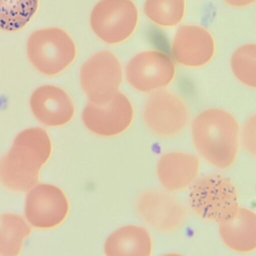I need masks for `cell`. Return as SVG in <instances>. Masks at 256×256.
Returning <instances> with one entry per match:
<instances>
[{
  "mask_svg": "<svg viewBox=\"0 0 256 256\" xmlns=\"http://www.w3.org/2000/svg\"><path fill=\"white\" fill-rule=\"evenodd\" d=\"M214 52L212 38L202 28L185 26L177 31L172 44V52L180 64L190 67L202 66L210 60Z\"/></svg>",
  "mask_w": 256,
  "mask_h": 256,
  "instance_id": "obj_13",
  "label": "cell"
},
{
  "mask_svg": "<svg viewBox=\"0 0 256 256\" xmlns=\"http://www.w3.org/2000/svg\"><path fill=\"white\" fill-rule=\"evenodd\" d=\"M239 142L244 150L250 156H255L256 148V116L250 118L245 122L242 131H240Z\"/></svg>",
  "mask_w": 256,
  "mask_h": 256,
  "instance_id": "obj_21",
  "label": "cell"
},
{
  "mask_svg": "<svg viewBox=\"0 0 256 256\" xmlns=\"http://www.w3.org/2000/svg\"><path fill=\"white\" fill-rule=\"evenodd\" d=\"M188 200L197 216L218 224L232 218L240 206L234 184L224 176L216 173L196 178L190 186Z\"/></svg>",
  "mask_w": 256,
  "mask_h": 256,
  "instance_id": "obj_3",
  "label": "cell"
},
{
  "mask_svg": "<svg viewBox=\"0 0 256 256\" xmlns=\"http://www.w3.org/2000/svg\"><path fill=\"white\" fill-rule=\"evenodd\" d=\"M232 72L242 84L256 87V46L247 44L238 48L230 60Z\"/></svg>",
  "mask_w": 256,
  "mask_h": 256,
  "instance_id": "obj_20",
  "label": "cell"
},
{
  "mask_svg": "<svg viewBox=\"0 0 256 256\" xmlns=\"http://www.w3.org/2000/svg\"><path fill=\"white\" fill-rule=\"evenodd\" d=\"M52 152L50 138L40 127L26 128L0 158V182L7 189L24 192L38 181L39 172Z\"/></svg>",
  "mask_w": 256,
  "mask_h": 256,
  "instance_id": "obj_1",
  "label": "cell"
},
{
  "mask_svg": "<svg viewBox=\"0 0 256 256\" xmlns=\"http://www.w3.org/2000/svg\"><path fill=\"white\" fill-rule=\"evenodd\" d=\"M27 56L40 73L54 76L64 70L74 60L75 44L68 34L56 27L36 30L28 36Z\"/></svg>",
  "mask_w": 256,
  "mask_h": 256,
  "instance_id": "obj_4",
  "label": "cell"
},
{
  "mask_svg": "<svg viewBox=\"0 0 256 256\" xmlns=\"http://www.w3.org/2000/svg\"><path fill=\"white\" fill-rule=\"evenodd\" d=\"M234 6H245L252 3L255 0H224Z\"/></svg>",
  "mask_w": 256,
  "mask_h": 256,
  "instance_id": "obj_22",
  "label": "cell"
},
{
  "mask_svg": "<svg viewBox=\"0 0 256 256\" xmlns=\"http://www.w3.org/2000/svg\"><path fill=\"white\" fill-rule=\"evenodd\" d=\"M38 0H0V30L14 32L24 28L35 14Z\"/></svg>",
  "mask_w": 256,
  "mask_h": 256,
  "instance_id": "obj_18",
  "label": "cell"
},
{
  "mask_svg": "<svg viewBox=\"0 0 256 256\" xmlns=\"http://www.w3.org/2000/svg\"><path fill=\"white\" fill-rule=\"evenodd\" d=\"M138 20V10L131 0H100L92 10L90 25L103 42L116 44L132 35Z\"/></svg>",
  "mask_w": 256,
  "mask_h": 256,
  "instance_id": "obj_5",
  "label": "cell"
},
{
  "mask_svg": "<svg viewBox=\"0 0 256 256\" xmlns=\"http://www.w3.org/2000/svg\"><path fill=\"white\" fill-rule=\"evenodd\" d=\"M143 119L148 130L161 138L176 136L186 126L189 114L186 106L174 94L162 90L154 92L143 110Z\"/></svg>",
  "mask_w": 256,
  "mask_h": 256,
  "instance_id": "obj_8",
  "label": "cell"
},
{
  "mask_svg": "<svg viewBox=\"0 0 256 256\" xmlns=\"http://www.w3.org/2000/svg\"><path fill=\"white\" fill-rule=\"evenodd\" d=\"M144 10L152 22L162 26H172L182 19L184 0H146Z\"/></svg>",
  "mask_w": 256,
  "mask_h": 256,
  "instance_id": "obj_19",
  "label": "cell"
},
{
  "mask_svg": "<svg viewBox=\"0 0 256 256\" xmlns=\"http://www.w3.org/2000/svg\"><path fill=\"white\" fill-rule=\"evenodd\" d=\"M240 131L234 116L218 108L200 112L192 125V140L196 151L208 164L220 169L230 167L235 161Z\"/></svg>",
  "mask_w": 256,
  "mask_h": 256,
  "instance_id": "obj_2",
  "label": "cell"
},
{
  "mask_svg": "<svg viewBox=\"0 0 256 256\" xmlns=\"http://www.w3.org/2000/svg\"><path fill=\"white\" fill-rule=\"evenodd\" d=\"M152 250V240L147 230L134 225L116 230L108 237L104 244V253L108 256H148Z\"/></svg>",
  "mask_w": 256,
  "mask_h": 256,
  "instance_id": "obj_16",
  "label": "cell"
},
{
  "mask_svg": "<svg viewBox=\"0 0 256 256\" xmlns=\"http://www.w3.org/2000/svg\"><path fill=\"white\" fill-rule=\"evenodd\" d=\"M30 104L36 119L48 126L64 125L74 114L70 96L63 90L53 85H43L36 88L30 96Z\"/></svg>",
  "mask_w": 256,
  "mask_h": 256,
  "instance_id": "obj_12",
  "label": "cell"
},
{
  "mask_svg": "<svg viewBox=\"0 0 256 256\" xmlns=\"http://www.w3.org/2000/svg\"><path fill=\"white\" fill-rule=\"evenodd\" d=\"M68 208V199L62 190L54 185L40 184L27 194L24 214L33 226L50 228L64 221Z\"/></svg>",
  "mask_w": 256,
  "mask_h": 256,
  "instance_id": "obj_11",
  "label": "cell"
},
{
  "mask_svg": "<svg viewBox=\"0 0 256 256\" xmlns=\"http://www.w3.org/2000/svg\"><path fill=\"white\" fill-rule=\"evenodd\" d=\"M136 211L151 228L160 232H175L185 223L188 216L185 204L165 189H148L138 196Z\"/></svg>",
  "mask_w": 256,
  "mask_h": 256,
  "instance_id": "obj_6",
  "label": "cell"
},
{
  "mask_svg": "<svg viewBox=\"0 0 256 256\" xmlns=\"http://www.w3.org/2000/svg\"><path fill=\"white\" fill-rule=\"evenodd\" d=\"M80 78L82 89L89 101L104 103L118 92L122 80L121 66L113 53L101 50L82 64Z\"/></svg>",
  "mask_w": 256,
  "mask_h": 256,
  "instance_id": "obj_7",
  "label": "cell"
},
{
  "mask_svg": "<svg viewBox=\"0 0 256 256\" xmlns=\"http://www.w3.org/2000/svg\"><path fill=\"white\" fill-rule=\"evenodd\" d=\"M200 162L194 155L172 152L164 154L158 160L156 174L164 189L177 192L190 187L197 178Z\"/></svg>",
  "mask_w": 256,
  "mask_h": 256,
  "instance_id": "obj_14",
  "label": "cell"
},
{
  "mask_svg": "<svg viewBox=\"0 0 256 256\" xmlns=\"http://www.w3.org/2000/svg\"><path fill=\"white\" fill-rule=\"evenodd\" d=\"M175 72L172 60L158 50H147L137 54L128 62L126 68L129 84L142 92L162 90L171 82Z\"/></svg>",
  "mask_w": 256,
  "mask_h": 256,
  "instance_id": "obj_9",
  "label": "cell"
},
{
  "mask_svg": "<svg viewBox=\"0 0 256 256\" xmlns=\"http://www.w3.org/2000/svg\"><path fill=\"white\" fill-rule=\"evenodd\" d=\"M220 238L230 250L249 253L256 248V216L252 210L240 206L230 220L218 224Z\"/></svg>",
  "mask_w": 256,
  "mask_h": 256,
  "instance_id": "obj_15",
  "label": "cell"
},
{
  "mask_svg": "<svg viewBox=\"0 0 256 256\" xmlns=\"http://www.w3.org/2000/svg\"><path fill=\"white\" fill-rule=\"evenodd\" d=\"M31 229L22 217L14 213L0 215V256H18L24 239Z\"/></svg>",
  "mask_w": 256,
  "mask_h": 256,
  "instance_id": "obj_17",
  "label": "cell"
},
{
  "mask_svg": "<svg viewBox=\"0 0 256 256\" xmlns=\"http://www.w3.org/2000/svg\"><path fill=\"white\" fill-rule=\"evenodd\" d=\"M133 109L128 98L116 92L108 101L96 104L90 102L82 112V120L92 132L103 136H112L124 131L130 124Z\"/></svg>",
  "mask_w": 256,
  "mask_h": 256,
  "instance_id": "obj_10",
  "label": "cell"
}]
</instances>
